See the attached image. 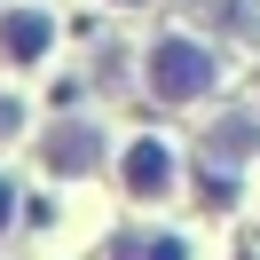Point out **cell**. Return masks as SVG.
<instances>
[{"label":"cell","mask_w":260,"mask_h":260,"mask_svg":"<svg viewBox=\"0 0 260 260\" xmlns=\"http://www.w3.org/2000/svg\"><path fill=\"white\" fill-rule=\"evenodd\" d=\"M40 158H48L55 174H95V166H103V134L71 118V126H55L48 142H40Z\"/></svg>","instance_id":"2"},{"label":"cell","mask_w":260,"mask_h":260,"mask_svg":"<svg viewBox=\"0 0 260 260\" xmlns=\"http://www.w3.org/2000/svg\"><path fill=\"white\" fill-rule=\"evenodd\" d=\"M48 40H55V24L40 16V8H24V16H8V24H0V55H8V63H32V55H48Z\"/></svg>","instance_id":"4"},{"label":"cell","mask_w":260,"mask_h":260,"mask_svg":"<svg viewBox=\"0 0 260 260\" xmlns=\"http://www.w3.org/2000/svg\"><path fill=\"white\" fill-rule=\"evenodd\" d=\"M111 260H189V252H181V237H118Z\"/></svg>","instance_id":"6"},{"label":"cell","mask_w":260,"mask_h":260,"mask_svg":"<svg viewBox=\"0 0 260 260\" xmlns=\"http://www.w3.org/2000/svg\"><path fill=\"white\" fill-rule=\"evenodd\" d=\"M126 189L134 197H166V189H174V150H166V142H134L126 150Z\"/></svg>","instance_id":"3"},{"label":"cell","mask_w":260,"mask_h":260,"mask_svg":"<svg viewBox=\"0 0 260 260\" xmlns=\"http://www.w3.org/2000/svg\"><path fill=\"white\" fill-rule=\"evenodd\" d=\"M8 205H16V197H8V181H0V229H8Z\"/></svg>","instance_id":"8"},{"label":"cell","mask_w":260,"mask_h":260,"mask_svg":"<svg viewBox=\"0 0 260 260\" xmlns=\"http://www.w3.org/2000/svg\"><path fill=\"white\" fill-rule=\"evenodd\" d=\"M0 134H16V103H0Z\"/></svg>","instance_id":"7"},{"label":"cell","mask_w":260,"mask_h":260,"mask_svg":"<svg viewBox=\"0 0 260 260\" xmlns=\"http://www.w3.org/2000/svg\"><path fill=\"white\" fill-rule=\"evenodd\" d=\"M205 150H213V158H252V150H260V118H244V111H237L229 126H213V142H205Z\"/></svg>","instance_id":"5"},{"label":"cell","mask_w":260,"mask_h":260,"mask_svg":"<svg viewBox=\"0 0 260 260\" xmlns=\"http://www.w3.org/2000/svg\"><path fill=\"white\" fill-rule=\"evenodd\" d=\"M213 48H197V40H158L150 48V95L158 103H197L213 87Z\"/></svg>","instance_id":"1"},{"label":"cell","mask_w":260,"mask_h":260,"mask_svg":"<svg viewBox=\"0 0 260 260\" xmlns=\"http://www.w3.org/2000/svg\"><path fill=\"white\" fill-rule=\"evenodd\" d=\"M126 8H134V0H126Z\"/></svg>","instance_id":"9"}]
</instances>
